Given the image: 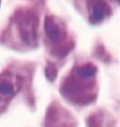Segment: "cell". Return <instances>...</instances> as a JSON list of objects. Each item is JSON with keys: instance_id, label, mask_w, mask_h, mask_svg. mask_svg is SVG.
<instances>
[{"instance_id": "30bf717a", "label": "cell", "mask_w": 120, "mask_h": 127, "mask_svg": "<svg viewBox=\"0 0 120 127\" xmlns=\"http://www.w3.org/2000/svg\"><path fill=\"white\" fill-rule=\"evenodd\" d=\"M0 5H1V0H0Z\"/></svg>"}, {"instance_id": "ba28073f", "label": "cell", "mask_w": 120, "mask_h": 127, "mask_svg": "<svg viewBox=\"0 0 120 127\" xmlns=\"http://www.w3.org/2000/svg\"><path fill=\"white\" fill-rule=\"evenodd\" d=\"M46 75L49 80H54L57 76V70L54 64H48L46 69Z\"/></svg>"}, {"instance_id": "9c48e42d", "label": "cell", "mask_w": 120, "mask_h": 127, "mask_svg": "<svg viewBox=\"0 0 120 127\" xmlns=\"http://www.w3.org/2000/svg\"><path fill=\"white\" fill-rule=\"evenodd\" d=\"M111 2H116L118 4L120 5V0H110Z\"/></svg>"}, {"instance_id": "8992f818", "label": "cell", "mask_w": 120, "mask_h": 127, "mask_svg": "<svg viewBox=\"0 0 120 127\" xmlns=\"http://www.w3.org/2000/svg\"><path fill=\"white\" fill-rule=\"evenodd\" d=\"M23 79L11 72L0 74V102L10 101L20 90Z\"/></svg>"}, {"instance_id": "3957f363", "label": "cell", "mask_w": 120, "mask_h": 127, "mask_svg": "<svg viewBox=\"0 0 120 127\" xmlns=\"http://www.w3.org/2000/svg\"><path fill=\"white\" fill-rule=\"evenodd\" d=\"M14 23L22 40L30 47L37 45L39 16L37 13L28 8H22L16 11Z\"/></svg>"}, {"instance_id": "6da1fadb", "label": "cell", "mask_w": 120, "mask_h": 127, "mask_svg": "<svg viewBox=\"0 0 120 127\" xmlns=\"http://www.w3.org/2000/svg\"><path fill=\"white\" fill-rule=\"evenodd\" d=\"M96 67L90 63L75 67L64 80L61 92L70 102L85 105L96 97Z\"/></svg>"}, {"instance_id": "52a82bcc", "label": "cell", "mask_w": 120, "mask_h": 127, "mask_svg": "<svg viewBox=\"0 0 120 127\" xmlns=\"http://www.w3.org/2000/svg\"><path fill=\"white\" fill-rule=\"evenodd\" d=\"M88 126L89 127H113V121L102 112H97L90 117Z\"/></svg>"}, {"instance_id": "5b68a950", "label": "cell", "mask_w": 120, "mask_h": 127, "mask_svg": "<svg viewBox=\"0 0 120 127\" xmlns=\"http://www.w3.org/2000/svg\"><path fill=\"white\" fill-rule=\"evenodd\" d=\"M45 127H76V121L72 114L57 102L48 108L45 117Z\"/></svg>"}, {"instance_id": "277c9868", "label": "cell", "mask_w": 120, "mask_h": 127, "mask_svg": "<svg viewBox=\"0 0 120 127\" xmlns=\"http://www.w3.org/2000/svg\"><path fill=\"white\" fill-rule=\"evenodd\" d=\"M80 10H84L89 22L98 25L112 14V9L106 0H78Z\"/></svg>"}, {"instance_id": "7a4b0ae2", "label": "cell", "mask_w": 120, "mask_h": 127, "mask_svg": "<svg viewBox=\"0 0 120 127\" xmlns=\"http://www.w3.org/2000/svg\"><path fill=\"white\" fill-rule=\"evenodd\" d=\"M44 30L54 56L64 58L72 49L74 43L68 35L66 25L59 18L47 16L44 20Z\"/></svg>"}]
</instances>
